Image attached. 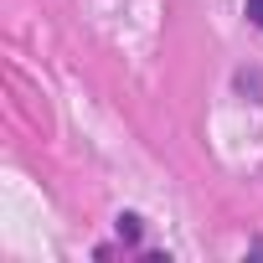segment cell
Segmentation results:
<instances>
[{
	"label": "cell",
	"mask_w": 263,
	"mask_h": 263,
	"mask_svg": "<svg viewBox=\"0 0 263 263\" xmlns=\"http://www.w3.org/2000/svg\"><path fill=\"white\" fill-rule=\"evenodd\" d=\"M248 16H253V26H263V0H248Z\"/></svg>",
	"instance_id": "obj_1"
}]
</instances>
